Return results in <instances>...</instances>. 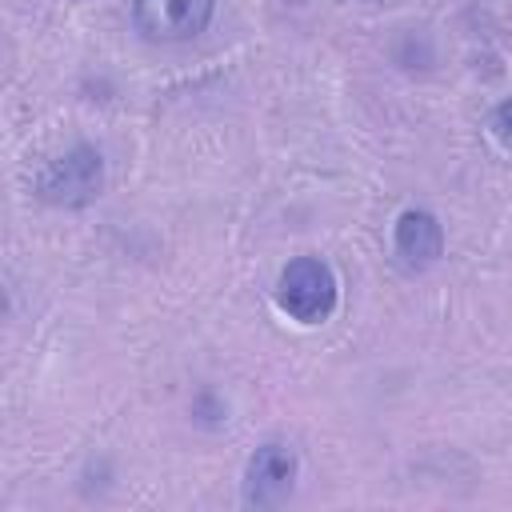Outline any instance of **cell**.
<instances>
[{
    "mask_svg": "<svg viewBox=\"0 0 512 512\" xmlns=\"http://www.w3.org/2000/svg\"><path fill=\"white\" fill-rule=\"evenodd\" d=\"M276 304L300 324H324L336 308V276L316 256H296L276 280Z\"/></svg>",
    "mask_w": 512,
    "mask_h": 512,
    "instance_id": "obj_1",
    "label": "cell"
},
{
    "mask_svg": "<svg viewBox=\"0 0 512 512\" xmlns=\"http://www.w3.org/2000/svg\"><path fill=\"white\" fill-rule=\"evenodd\" d=\"M100 180H104L100 152L88 148V144H80V148L64 152L60 160H52V164L40 172L36 188H40L44 200L72 208V204H88V200L100 192Z\"/></svg>",
    "mask_w": 512,
    "mask_h": 512,
    "instance_id": "obj_2",
    "label": "cell"
},
{
    "mask_svg": "<svg viewBox=\"0 0 512 512\" xmlns=\"http://www.w3.org/2000/svg\"><path fill=\"white\" fill-rule=\"evenodd\" d=\"M296 484V452L284 440H268L252 452L244 472V504L248 508H280Z\"/></svg>",
    "mask_w": 512,
    "mask_h": 512,
    "instance_id": "obj_3",
    "label": "cell"
},
{
    "mask_svg": "<svg viewBox=\"0 0 512 512\" xmlns=\"http://www.w3.org/2000/svg\"><path fill=\"white\" fill-rule=\"evenodd\" d=\"M212 0H136V28L156 44H180L208 28Z\"/></svg>",
    "mask_w": 512,
    "mask_h": 512,
    "instance_id": "obj_4",
    "label": "cell"
},
{
    "mask_svg": "<svg viewBox=\"0 0 512 512\" xmlns=\"http://www.w3.org/2000/svg\"><path fill=\"white\" fill-rule=\"evenodd\" d=\"M440 248H444V232H440V224H436L432 212H424V208L400 212V220H396V252L412 268L432 264L440 256Z\"/></svg>",
    "mask_w": 512,
    "mask_h": 512,
    "instance_id": "obj_5",
    "label": "cell"
},
{
    "mask_svg": "<svg viewBox=\"0 0 512 512\" xmlns=\"http://www.w3.org/2000/svg\"><path fill=\"white\" fill-rule=\"evenodd\" d=\"M492 132H496V140L512 152V100H508V104H500V108L492 112Z\"/></svg>",
    "mask_w": 512,
    "mask_h": 512,
    "instance_id": "obj_6",
    "label": "cell"
}]
</instances>
